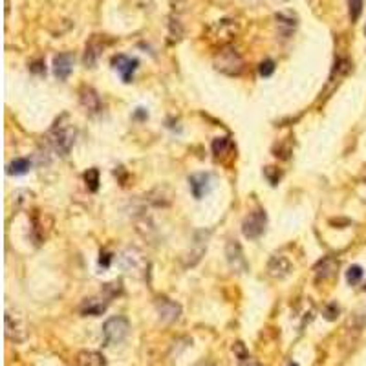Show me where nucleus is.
<instances>
[{
	"label": "nucleus",
	"mask_w": 366,
	"mask_h": 366,
	"mask_svg": "<svg viewBox=\"0 0 366 366\" xmlns=\"http://www.w3.org/2000/svg\"><path fill=\"white\" fill-rule=\"evenodd\" d=\"M48 138H50L51 148H53L59 156H68L70 150L73 148V145H75L77 130L68 115H61V118L53 123Z\"/></svg>",
	"instance_id": "obj_1"
},
{
	"label": "nucleus",
	"mask_w": 366,
	"mask_h": 366,
	"mask_svg": "<svg viewBox=\"0 0 366 366\" xmlns=\"http://www.w3.org/2000/svg\"><path fill=\"white\" fill-rule=\"evenodd\" d=\"M215 68L220 73H223V75L236 77L244 72L245 63L242 53L235 46H223L215 55Z\"/></svg>",
	"instance_id": "obj_2"
},
{
	"label": "nucleus",
	"mask_w": 366,
	"mask_h": 366,
	"mask_svg": "<svg viewBox=\"0 0 366 366\" xmlns=\"http://www.w3.org/2000/svg\"><path fill=\"white\" fill-rule=\"evenodd\" d=\"M4 328L6 337L11 342H24L28 339V322L17 306L13 307L6 302V315H4Z\"/></svg>",
	"instance_id": "obj_3"
},
{
	"label": "nucleus",
	"mask_w": 366,
	"mask_h": 366,
	"mask_svg": "<svg viewBox=\"0 0 366 366\" xmlns=\"http://www.w3.org/2000/svg\"><path fill=\"white\" fill-rule=\"evenodd\" d=\"M119 265H121V269L126 271L128 275L143 277L148 267V262H147V257H145L139 249L126 247L125 251L119 255Z\"/></svg>",
	"instance_id": "obj_4"
},
{
	"label": "nucleus",
	"mask_w": 366,
	"mask_h": 366,
	"mask_svg": "<svg viewBox=\"0 0 366 366\" xmlns=\"http://www.w3.org/2000/svg\"><path fill=\"white\" fill-rule=\"evenodd\" d=\"M103 333H105V341L108 346L121 344L130 333V322L125 317H112L103 326Z\"/></svg>",
	"instance_id": "obj_5"
},
{
	"label": "nucleus",
	"mask_w": 366,
	"mask_h": 366,
	"mask_svg": "<svg viewBox=\"0 0 366 366\" xmlns=\"http://www.w3.org/2000/svg\"><path fill=\"white\" fill-rule=\"evenodd\" d=\"M265 227H267V215L264 209H257L245 216L242 223V233L249 240H257L265 233Z\"/></svg>",
	"instance_id": "obj_6"
},
{
	"label": "nucleus",
	"mask_w": 366,
	"mask_h": 366,
	"mask_svg": "<svg viewBox=\"0 0 366 366\" xmlns=\"http://www.w3.org/2000/svg\"><path fill=\"white\" fill-rule=\"evenodd\" d=\"M225 257H227V264L235 273H245L249 269L247 260L244 257V251H242V245L238 240H229L227 245H225Z\"/></svg>",
	"instance_id": "obj_7"
},
{
	"label": "nucleus",
	"mask_w": 366,
	"mask_h": 366,
	"mask_svg": "<svg viewBox=\"0 0 366 366\" xmlns=\"http://www.w3.org/2000/svg\"><path fill=\"white\" fill-rule=\"evenodd\" d=\"M291 271H293V262L290 260V257L282 255V253H277L269 258L267 262V275L275 280H282V278L290 277Z\"/></svg>",
	"instance_id": "obj_8"
},
{
	"label": "nucleus",
	"mask_w": 366,
	"mask_h": 366,
	"mask_svg": "<svg viewBox=\"0 0 366 366\" xmlns=\"http://www.w3.org/2000/svg\"><path fill=\"white\" fill-rule=\"evenodd\" d=\"M238 28H236V22L235 21H218L216 24L210 26L209 30V35H210V41L215 42H220V44H225L229 42L233 37L236 35Z\"/></svg>",
	"instance_id": "obj_9"
},
{
	"label": "nucleus",
	"mask_w": 366,
	"mask_h": 366,
	"mask_svg": "<svg viewBox=\"0 0 366 366\" xmlns=\"http://www.w3.org/2000/svg\"><path fill=\"white\" fill-rule=\"evenodd\" d=\"M156 312L163 322H176L181 317V306L167 297H160L156 300Z\"/></svg>",
	"instance_id": "obj_10"
},
{
	"label": "nucleus",
	"mask_w": 366,
	"mask_h": 366,
	"mask_svg": "<svg viewBox=\"0 0 366 366\" xmlns=\"http://www.w3.org/2000/svg\"><path fill=\"white\" fill-rule=\"evenodd\" d=\"M277 30H278V35L282 38H290L291 35L295 33L297 30V26H299V18L295 15L293 11H280L277 13Z\"/></svg>",
	"instance_id": "obj_11"
},
{
	"label": "nucleus",
	"mask_w": 366,
	"mask_h": 366,
	"mask_svg": "<svg viewBox=\"0 0 366 366\" xmlns=\"http://www.w3.org/2000/svg\"><path fill=\"white\" fill-rule=\"evenodd\" d=\"M207 240H209V233L205 231H200L196 233V238H194V244L192 247H190V251L185 255V265L189 267V265H194L198 264L200 260H202L203 253H205L207 249Z\"/></svg>",
	"instance_id": "obj_12"
},
{
	"label": "nucleus",
	"mask_w": 366,
	"mask_h": 366,
	"mask_svg": "<svg viewBox=\"0 0 366 366\" xmlns=\"http://www.w3.org/2000/svg\"><path fill=\"white\" fill-rule=\"evenodd\" d=\"M108 302H110V299L105 293H103L101 297L86 299V300H83V304H81V313H83V315H90V317H99L106 312Z\"/></svg>",
	"instance_id": "obj_13"
},
{
	"label": "nucleus",
	"mask_w": 366,
	"mask_h": 366,
	"mask_svg": "<svg viewBox=\"0 0 366 366\" xmlns=\"http://www.w3.org/2000/svg\"><path fill=\"white\" fill-rule=\"evenodd\" d=\"M213 178H210L209 172H198V174H192L189 178V185H190V190H192L194 198L200 200L203 198L205 194H209L210 187H213Z\"/></svg>",
	"instance_id": "obj_14"
},
{
	"label": "nucleus",
	"mask_w": 366,
	"mask_h": 366,
	"mask_svg": "<svg viewBox=\"0 0 366 366\" xmlns=\"http://www.w3.org/2000/svg\"><path fill=\"white\" fill-rule=\"evenodd\" d=\"M73 63H75V59H73L72 53H59L57 55V57L53 59L55 77H59L61 81H66L68 77H70V73H72V70H73Z\"/></svg>",
	"instance_id": "obj_15"
},
{
	"label": "nucleus",
	"mask_w": 366,
	"mask_h": 366,
	"mask_svg": "<svg viewBox=\"0 0 366 366\" xmlns=\"http://www.w3.org/2000/svg\"><path fill=\"white\" fill-rule=\"evenodd\" d=\"M112 64H114L115 70L121 73L123 81H125V83H130L132 75H134L136 68H138L139 63L138 59H130V57H126V55H118V57L112 59Z\"/></svg>",
	"instance_id": "obj_16"
},
{
	"label": "nucleus",
	"mask_w": 366,
	"mask_h": 366,
	"mask_svg": "<svg viewBox=\"0 0 366 366\" xmlns=\"http://www.w3.org/2000/svg\"><path fill=\"white\" fill-rule=\"evenodd\" d=\"M79 101L83 105V108L90 114H97L101 110V99L97 95V92L90 86H83L79 92Z\"/></svg>",
	"instance_id": "obj_17"
},
{
	"label": "nucleus",
	"mask_w": 366,
	"mask_h": 366,
	"mask_svg": "<svg viewBox=\"0 0 366 366\" xmlns=\"http://www.w3.org/2000/svg\"><path fill=\"white\" fill-rule=\"evenodd\" d=\"M77 366H106V359L103 354L99 352H93V350H83L79 352L75 357Z\"/></svg>",
	"instance_id": "obj_18"
},
{
	"label": "nucleus",
	"mask_w": 366,
	"mask_h": 366,
	"mask_svg": "<svg viewBox=\"0 0 366 366\" xmlns=\"http://www.w3.org/2000/svg\"><path fill=\"white\" fill-rule=\"evenodd\" d=\"M101 50H103V46L99 44V38H97V35H95V37H93L92 41L86 44V51H84V64L92 68L93 64L97 63V57H99Z\"/></svg>",
	"instance_id": "obj_19"
},
{
	"label": "nucleus",
	"mask_w": 366,
	"mask_h": 366,
	"mask_svg": "<svg viewBox=\"0 0 366 366\" xmlns=\"http://www.w3.org/2000/svg\"><path fill=\"white\" fill-rule=\"evenodd\" d=\"M337 262L333 260V258H330V257H326L324 260H320L319 262V265L315 267V271H317V278H322V280H326V278H330V277H333V273L337 271Z\"/></svg>",
	"instance_id": "obj_20"
},
{
	"label": "nucleus",
	"mask_w": 366,
	"mask_h": 366,
	"mask_svg": "<svg viewBox=\"0 0 366 366\" xmlns=\"http://www.w3.org/2000/svg\"><path fill=\"white\" fill-rule=\"evenodd\" d=\"M31 168V161L26 160V158H18V160L11 161L8 165V172L9 174H15V176H22V174L30 172Z\"/></svg>",
	"instance_id": "obj_21"
},
{
	"label": "nucleus",
	"mask_w": 366,
	"mask_h": 366,
	"mask_svg": "<svg viewBox=\"0 0 366 366\" xmlns=\"http://www.w3.org/2000/svg\"><path fill=\"white\" fill-rule=\"evenodd\" d=\"M229 150H231V141L227 138H218L213 141V152H215L216 156H223Z\"/></svg>",
	"instance_id": "obj_22"
},
{
	"label": "nucleus",
	"mask_w": 366,
	"mask_h": 366,
	"mask_svg": "<svg viewBox=\"0 0 366 366\" xmlns=\"http://www.w3.org/2000/svg\"><path fill=\"white\" fill-rule=\"evenodd\" d=\"M84 181H86V187L92 192H95L97 187H99V170L97 168H90L88 172L84 174Z\"/></svg>",
	"instance_id": "obj_23"
},
{
	"label": "nucleus",
	"mask_w": 366,
	"mask_h": 366,
	"mask_svg": "<svg viewBox=\"0 0 366 366\" xmlns=\"http://www.w3.org/2000/svg\"><path fill=\"white\" fill-rule=\"evenodd\" d=\"M362 278V267L361 265H352L348 271H346V280H348V284H352V286H355V284L361 282Z\"/></svg>",
	"instance_id": "obj_24"
},
{
	"label": "nucleus",
	"mask_w": 366,
	"mask_h": 366,
	"mask_svg": "<svg viewBox=\"0 0 366 366\" xmlns=\"http://www.w3.org/2000/svg\"><path fill=\"white\" fill-rule=\"evenodd\" d=\"M348 6H350V18H352V22H357L362 13V0H348Z\"/></svg>",
	"instance_id": "obj_25"
},
{
	"label": "nucleus",
	"mask_w": 366,
	"mask_h": 366,
	"mask_svg": "<svg viewBox=\"0 0 366 366\" xmlns=\"http://www.w3.org/2000/svg\"><path fill=\"white\" fill-rule=\"evenodd\" d=\"M168 33H170V41H180L181 35H183V28H181L180 21L178 18H170V22H168Z\"/></svg>",
	"instance_id": "obj_26"
},
{
	"label": "nucleus",
	"mask_w": 366,
	"mask_h": 366,
	"mask_svg": "<svg viewBox=\"0 0 366 366\" xmlns=\"http://www.w3.org/2000/svg\"><path fill=\"white\" fill-rule=\"evenodd\" d=\"M264 174H265V178L269 180L271 185H277L278 180H280V176H282V174H280V170H278V168H275V167H265L264 168Z\"/></svg>",
	"instance_id": "obj_27"
},
{
	"label": "nucleus",
	"mask_w": 366,
	"mask_h": 366,
	"mask_svg": "<svg viewBox=\"0 0 366 366\" xmlns=\"http://www.w3.org/2000/svg\"><path fill=\"white\" fill-rule=\"evenodd\" d=\"M258 72H260L262 77H269L271 73L275 72V63L271 59L264 61V63L260 64V68H258Z\"/></svg>",
	"instance_id": "obj_28"
},
{
	"label": "nucleus",
	"mask_w": 366,
	"mask_h": 366,
	"mask_svg": "<svg viewBox=\"0 0 366 366\" xmlns=\"http://www.w3.org/2000/svg\"><path fill=\"white\" fill-rule=\"evenodd\" d=\"M337 315H339V306H337L335 302L328 304V306L324 307V317H326L328 320H335Z\"/></svg>",
	"instance_id": "obj_29"
},
{
	"label": "nucleus",
	"mask_w": 366,
	"mask_h": 366,
	"mask_svg": "<svg viewBox=\"0 0 366 366\" xmlns=\"http://www.w3.org/2000/svg\"><path fill=\"white\" fill-rule=\"evenodd\" d=\"M236 352V355H238V357H240V361L242 359H245V357H249L247 355V352H245V348H244V344H242V342H236L235 344V348H233Z\"/></svg>",
	"instance_id": "obj_30"
},
{
	"label": "nucleus",
	"mask_w": 366,
	"mask_h": 366,
	"mask_svg": "<svg viewBox=\"0 0 366 366\" xmlns=\"http://www.w3.org/2000/svg\"><path fill=\"white\" fill-rule=\"evenodd\" d=\"M183 6H185V0H170V8H172V11H181Z\"/></svg>",
	"instance_id": "obj_31"
},
{
	"label": "nucleus",
	"mask_w": 366,
	"mask_h": 366,
	"mask_svg": "<svg viewBox=\"0 0 366 366\" xmlns=\"http://www.w3.org/2000/svg\"><path fill=\"white\" fill-rule=\"evenodd\" d=\"M240 366H262V364L257 361V359L245 357V359H242V361H240Z\"/></svg>",
	"instance_id": "obj_32"
},
{
	"label": "nucleus",
	"mask_w": 366,
	"mask_h": 366,
	"mask_svg": "<svg viewBox=\"0 0 366 366\" xmlns=\"http://www.w3.org/2000/svg\"><path fill=\"white\" fill-rule=\"evenodd\" d=\"M196 366H213V364H209V362H200V364H196Z\"/></svg>",
	"instance_id": "obj_33"
},
{
	"label": "nucleus",
	"mask_w": 366,
	"mask_h": 366,
	"mask_svg": "<svg viewBox=\"0 0 366 366\" xmlns=\"http://www.w3.org/2000/svg\"><path fill=\"white\" fill-rule=\"evenodd\" d=\"M290 366H297V364H290Z\"/></svg>",
	"instance_id": "obj_34"
},
{
	"label": "nucleus",
	"mask_w": 366,
	"mask_h": 366,
	"mask_svg": "<svg viewBox=\"0 0 366 366\" xmlns=\"http://www.w3.org/2000/svg\"><path fill=\"white\" fill-rule=\"evenodd\" d=\"M364 33H366V30H364Z\"/></svg>",
	"instance_id": "obj_35"
}]
</instances>
